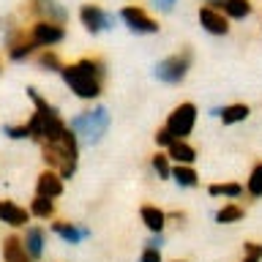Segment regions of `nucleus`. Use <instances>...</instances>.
<instances>
[{
    "label": "nucleus",
    "mask_w": 262,
    "mask_h": 262,
    "mask_svg": "<svg viewBox=\"0 0 262 262\" xmlns=\"http://www.w3.org/2000/svg\"><path fill=\"white\" fill-rule=\"evenodd\" d=\"M167 216H169V224H175L178 229H183L186 221H188V213L183 208H180V210H167Z\"/></svg>",
    "instance_id": "nucleus-33"
},
{
    "label": "nucleus",
    "mask_w": 262,
    "mask_h": 262,
    "mask_svg": "<svg viewBox=\"0 0 262 262\" xmlns=\"http://www.w3.org/2000/svg\"><path fill=\"white\" fill-rule=\"evenodd\" d=\"M196 19H200L202 30L210 33V36H229V30H232V25L224 14L219 11V8H213L208 3L200 6V11H196Z\"/></svg>",
    "instance_id": "nucleus-12"
},
{
    "label": "nucleus",
    "mask_w": 262,
    "mask_h": 262,
    "mask_svg": "<svg viewBox=\"0 0 262 262\" xmlns=\"http://www.w3.org/2000/svg\"><path fill=\"white\" fill-rule=\"evenodd\" d=\"M60 79L82 101H98L104 93V85H106V63L98 55L79 57V60L63 66Z\"/></svg>",
    "instance_id": "nucleus-1"
},
{
    "label": "nucleus",
    "mask_w": 262,
    "mask_h": 262,
    "mask_svg": "<svg viewBox=\"0 0 262 262\" xmlns=\"http://www.w3.org/2000/svg\"><path fill=\"white\" fill-rule=\"evenodd\" d=\"M153 142H156V150H167V147L175 142V137H172L164 126H159V128L153 131Z\"/></svg>",
    "instance_id": "nucleus-32"
},
{
    "label": "nucleus",
    "mask_w": 262,
    "mask_h": 262,
    "mask_svg": "<svg viewBox=\"0 0 262 262\" xmlns=\"http://www.w3.org/2000/svg\"><path fill=\"white\" fill-rule=\"evenodd\" d=\"M145 243H150V246H159V249H164L167 246V232H159V235H147V241Z\"/></svg>",
    "instance_id": "nucleus-34"
},
{
    "label": "nucleus",
    "mask_w": 262,
    "mask_h": 262,
    "mask_svg": "<svg viewBox=\"0 0 262 262\" xmlns=\"http://www.w3.org/2000/svg\"><path fill=\"white\" fill-rule=\"evenodd\" d=\"M237 262H262V243L259 241H246L243 254H241Z\"/></svg>",
    "instance_id": "nucleus-29"
},
{
    "label": "nucleus",
    "mask_w": 262,
    "mask_h": 262,
    "mask_svg": "<svg viewBox=\"0 0 262 262\" xmlns=\"http://www.w3.org/2000/svg\"><path fill=\"white\" fill-rule=\"evenodd\" d=\"M167 156L172 164H188V167H194L196 159H200V150L188 142V139H175L169 147H167Z\"/></svg>",
    "instance_id": "nucleus-22"
},
{
    "label": "nucleus",
    "mask_w": 262,
    "mask_h": 262,
    "mask_svg": "<svg viewBox=\"0 0 262 262\" xmlns=\"http://www.w3.org/2000/svg\"><path fill=\"white\" fill-rule=\"evenodd\" d=\"M0 71H3V69H0Z\"/></svg>",
    "instance_id": "nucleus-37"
},
{
    "label": "nucleus",
    "mask_w": 262,
    "mask_h": 262,
    "mask_svg": "<svg viewBox=\"0 0 262 262\" xmlns=\"http://www.w3.org/2000/svg\"><path fill=\"white\" fill-rule=\"evenodd\" d=\"M191 66H194V49L191 47H180L178 52L161 57V60L153 66V77L159 79L161 85L178 88V85H183V82H186Z\"/></svg>",
    "instance_id": "nucleus-5"
},
{
    "label": "nucleus",
    "mask_w": 262,
    "mask_h": 262,
    "mask_svg": "<svg viewBox=\"0 0 262 262\" xmlns=\"http://www.w3.org/2000/svg\"><path fill=\"white\" fill-rule=\"evenodd\" d=\"M3 134H6L8 139H30L28 123H6V126H3Z\"/></svg>",
    "instance_id": "nucleus-31"
},
{
    "label": "nucleus",
    "mask_w": 262,
    "mask_h": 262,
    "mask_svg": "<svg viewBox=\"0 0 262 262\" xmlns=\"http://www.w3.org/2000/svg\"><path fill=\"white\" fill-rule=\"evenodd\" d=\"M38 147H41V161H44L47 169H55L63 180H71L74 175H77L82 145H79V139L71 128L66 131L63 137L52 139V142H44Z\"/></svg>",
    "instance_id": "nucleus-3"
},
{
    "label": "nucleus",
    "mask_w": 262,
    "mask_h": 262,
    "mask_svg": "<svg viewBox=\"0 0 262 262\" xmlns=\"http://www.w3.org/2000/svg\"><path fill=\"white\" fill-rule=\"evenodd\" d=\"M49 232L55 237H60L63 243L69 246H79L82 241H88L90 235V227L85 224H77V221H69V219H52V224H49Z\"/></svg>",
    "instance_id": "nucleus-11"
},
{
    "label": "nucleus",
    "mask_w": 262,
    "mask_h": 262,
    "mask_svg": "<svg viewBox=\"0 0 262 262\" xmlns=\"http://www.w3.org/2000/svg\"><path fill=\"white\" fill-rule=\"evenodd\" d=\"M153 6L159 8V11H164V14H169L172 8L178 6V0H153Z\"/></svg>",
    "instance_id": "nucleus-35"
},
{
    "label": "nucleus",
    "mask_w": 262,
    "mask_h": 262,
    "mask_svg": "<svg viewBox=\"0 0 262 262\" xmlns=\"http://www.w3.org/2000/svg\"><path fill=\"white\" fill-rule=\"evenodd\" d=\"M36 66L41 71H52V74H60L63 69V60H60V55L55 52V49H41V52L36 55Z\"/></svg>",
    "instance_id": "nucleus-28"
},
{
    "label": "nucleus",
    "mask_w": 262,
    "mask_h": 262,
    "mask_svg": "<svg viewBox=\"0 0 262 262\" xmlns=\"http://www.w3.org/2000/svg\"><path fill=\"white\" fill-rule=\"evenodd\" d=\"M139 221H142V227L150 235L167 232V227H169L167 210H164L161 205H156V202H142V205H139Z\"/></svg>",
    "instance_id": "nucleus-14"
},
{
    "label": "nucleus",
    "mask_w": 262,
    "mask_h": 262,
    "mask_svg": "<svg viewBox=\"0 0 262 262\" xmlns=\"http://www.w3.org/2000/svg\"><path fill=\"white\" fill-rule=\"evenodd\" d=\"M28 14L33 16V22L47 19V22L63 25L66 19H69V11H66L57 0H28Z\"/></svg>",
    "instance_id": "nucleus-13"
},
{
    "label": "nucleus",
    "mask_w": 262,
    "mask_h": 262,
    "mask_svg": "<svg viewBox=\"0 0 262 262\" xmlns=\"http://www.w3.org/2000/svg\"><path fill=\"white\" fill-rule=\"evenodd\" d=\"M0 254H3V262H33V257L25 249L22 235H6L3 243H0Z\"/></svg>",
    "instance_id": "nucleus-21"
},
{
    "label": "nucleus",
    "mask_w": 262,
    "mask_h": 262,
    "mask_svg": "<svg viewBox=\"0 0 262 262\" xmlns=\"http://www.w3.org/2000/svg\"><path fill=\"white\" fill-rule=\"evenodd\" d=\"M30 210L25 208V205L19 202H14V200H8V196H3L0 200V224H6V227H11V229H25L30 224Z\"/></svg>",
    "instance_id": "nucleus-15"
},
{
    "label": "nucleus",
    "mask_w": 262,
    "mask_h": 262,
    "mask_svg": "<svg viewBox=\"0 0 262 262\" xmlns=\"http://www.w3.org/2000/svg\"><path fill=\"white\" fill-rule=\"evenodd\" d=\"M246 200L249 202H259L262 200V159L254 161V167L249 169V178H246Z\"/></svg>",
    "instance_id": "nucleus-26"
},
{
    "label": "nucleus",
    "mask_w": 262,
    "mask_h": 262,
    "mask_svg": "<svg viewBox=\"0 0 262 262\" xmlns=\"http://www.w3.org/2000/svg\"><path fill=\"white\" fill-rule=\"evenodd\" d=\"M28 210H30V216H33V219H38V221H52V219H55V213H57V205H55V200H47V196L33 194V200H30V205H28Z\"/></svg>",
    "instance_id": "nucleus-25"
},
{
    "label": "nucleus",
    "mask_w": 262,
    "mask_h": 262,
    "mask_svg": "<svg viewBox=\"0 0 262 262\" xmlns=\"http://www.w3.org/2000/svg\"><path fill=\"white\" fill-rule=\"evenodd\" d=\"M210 200H227V202H237L246 196V186L241 180H221V183H208L205 186Z\"/></svg>",
    "instance_id": "nucleus-20"
},
{
    "label": "nucleus",
    "mask_w": 262,
    "mask_h": 262,
    "mask_svg": "<svg viewBox=\"0 0 262 262\" xmlns=\"http://www.w3.org/2000/svg\"><path fill=\"white\" fill-rule=\"evenodd\" d=\"M79 22H82V28H85L90 36H98V33L115 28V14H110L98 3H85L79 8Z\"/></svg>",
    "instance_id": "nucleus-9"
},
{
    "label": "nucleus",
    "mask_w": 262,
    "mask_h": 262,
    "mask_svg": "<svg viewBox=\"0 0 262 262\" xmlns=\"http://www.w3.org/2000/svg\"><path fill=\"white\" fill-rule=\"evenodd\" d=\"M0 28H3V33H6V55H8V60L22 63V60H28V57L36 55L38 47L33 44L30 30H25V25H16L14 16H6V19L0 22Z\"/></svg>",
    "instance_id": "nucleus-6"
},
{
    "label": "nucleus",
    "mask_w": 262,
    "mask_h": 262,
    "mask_svg": "<svg viewBox=\"0 0 262 262\" xmlns=\"http://www.w3.org/2000/svg\"><path fill=\"white\" fill-rule=\"evenodd\" d=\"M118 16H120V22L126 25L131 33H137V36H156V33L161 30L159 19H156V16H150V11H147V8H142L139 3L123 6L120 11H118Z\"/></svg>",
    "instance_id": "nucleus-8"
},
{
    "label": "nucleus",
    "mask_w": 262,
    "mask_h": 262,
    "mask_svg": "<svg viewBox=\"0 0 262 262\" xmlns=\"http://www.w3.org/2000/svg\"><path fill=\"white\" fill-rule=\"evenodd\" d=\"M196 120H200V110H196L194 101H180L178 106H172L167 120H164V128L169 131L175 139H188L196 128Z\"/></svg>",
    "instance_id": "nucleus-7"
},
{
    "label": "nucleus",
    "mask_w": 262,
    "mask_h": 262,
    "mask_svg": "<svg viewBox=\"0 0 262 262\" xmlns=\"http://www.w3.org/2000/svg\"><path fill=\"white\" fill-rule=\"evenodd\" d=\"M210 115L221 120V126H237V123L251 118V106L243 104V101H232V104H224V106H213Z\"/></svg>",
    "instance_id": "nucleus-18"
},
{
    "label": "nucleus",
    "mask_w": 262,
    "mask_h": 262,
    "mask_svg": "<svg viewBox=\"0 0 262 262\" xmlns=\"http://www.w3.org/2000/svg\"><path fill=\"white\" fill-rule=\"evenodd\" d=\"M147 164H150L156 180H172V167H175V164L169 161L167 150H153L150 159H147Z\"/></svg>",
    "instance_id": "nucleus-27"
},
{
    "label": "nucleus",
    "mask_w": 262,
    "mask_h": 262,
    "mask_svg": "<svg viewBox=\"0 0 262 262\" xmlns=\"http://www.w3.org/2000/svg\"><path fill=\"white\" fill-rule=\"evenodd\" d=\"M66 191V180L57 175L55 169H41L36 175V194L38 196H47V200H60Z\"/></svg>",
    "instance_id": "nucleus-17"
},
{
    "label": "nucleus",
    "mask_w": 262,
    "mask_h": 262,
    "mask_svg": "<svg viewBox=\"0 0 262 262\" xmlns=\"http://www.w3.org/2000/svg\"><path fill=\"white\" fill-rule=\"evenodd\" d=\"M47 227L41 224H28L22 229V241H25V249H28V254L33 257V262H41L47 254Z\"/></svg>",
    "instance_id": "nucleus-16"
},
{
    "label": "nucleus",
    "mask_w": 262,
    "mask_h": 262,
    "mask_svg": "<svg viewBox=\"0 0 262 262\" xmlns=\"http://www.w3.org/2000/svg\"><path fill=\"white\" fill-rule=\"evenodd\" d=\"M30 38L33 44H36L38 49H52L57 44H63L66 41V28L57 22H47V19H36L30 25Z\"/></svg>",
    "instance_id": "nucleus-10"
},
{
    "label": "nucleus",
    "mask_w": 262,
    "mask_h": 262,
    "mask_svg": "<svg viewBox=\"0 0 262 262\" xmlns=\"http://www.w3.org/2000/svg\"><path fill=\"white\" fill-rule=\"evenodd\" d=\"M172 262H191V259H178V257H175V259H172Z\"/></svg>",
    "instance_id": "nucleus-36"
},
{
    "label": "nucleus",
    "mask_w": 262,
    "mask_h": 262,
    "mask_svg": "<svg viewBox=\"0 0 262 262\" xmlns=\"http://www.w3.org/2000/svg\"><path fill=\"white\" fill-rule=\"evenodd\" d=\"M208 6L219 8V11L224 14L229 22H241V19H249V16L254 14V3H251V0H210Z\"/></svg>",
    "instance_id": "nucleus-19"
},
{
    "label": "nucleus",
    "mask_w": 262,
    "mask_h": 262,
    "mask_svg": "<svg viewBox=\"0 0 262 262\" xmlns=\"http://www.w3.org/2000/svg\"><path fill=\"white\" fill-rule=\"evenodd\" d=\"M172 183H175L178 188H200V172H196V167H188V164H175L172 167Z\"/></svg>",
    "instance_id": "nucleus-24"
},
{
    "label": "nucleus",
    "mask_w": 262,
    "mask_h": 262,
    "mask_svg": "<svg viewBox=\"0 0 262 262\" xmlns=\"http://www.w3.org/2000/svg\"><path fill=\"white\" fill-rule=\"evenodd\" d=\"M112 126V112L104 104H93L79 110L74 118H69V128L77 134L82 147H96L98 142H104L106 131Z\"/></svg>",
    "instance_id": "nucleus-4"
},
{
    "label": "nucleus",
    "mask_w": 262,
    "mask_h": 262,
    "mask_svg": "<svg viewBox=\"0 0 262 262\" xmlns=\"http://www.w3.org/2000/svg\"><path fill=\"white\" fill-rule=\"evenodd\" d=\"M243 219H246V205H241V202H224V205H219V208L213 210V221L221 224V227L241 224Z\"/></svg>",
    "instance_id": "nucleus-23"
},
{
    "label": "nucleus",
    "mask_w": 262,
    "mask_h": 262,
    "mask_svg": "<svg viewBox=\"0 0 262 262\" xmlns=\"http://www.w3.org/2000/svg\"><path fill=\"white\" fill-rule=\"evenodd\" d=\"M137 262H164V249H159V246H150V243H142Z\"/></svg>",
    "instance_id": "nucleus-30"
},
{
    "label": "nucleus",
    "mask_w": 262,
    "mask_h": 262,
    "mask_svg": "<svg viewBox=\"0 0 262 262\" xmlns=\"http://www.w3.org/2000/svg\"><path fill=\"white\" fill-rule=\"evenodd\" d=\"M28 98L33 104L30 118L25 120L28 123V131H30V142L44 145V142H52V139L63 137L69 131V120H63L60 110L52 101H47L36 88H28Z\"/></svg>",
    "instance_id": "nucleus-2"
}]
</instances>
